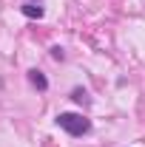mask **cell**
Returning <instances> with one entry per match:
<instances>
[{"label":"cell","mask_w":145,"mask_h":147,"mask_svg":"<svg viewBox=\"0 0 145 147\" xmlns=\"http://www.w3.org/2000/svg\"><path fill=\"white\" fill-rule=\"evenodd\" d=\"M57 125L66 130V133H71V136H85L91 130V122L83 113H60L57 116Z\"/></svg>","instance_id":"obj_1"},{"label":"cell","mask_w":145,"mask_h":147,"mask_svg":"<svg viewBox=\"0 0 145 147\" xmlns=\"http://www.w3.org/2000/svg\"><path fill=\"white\" fill-rule=\"evenodd\" d=\"M20 11H23L29 20H40L43 14H46V9L40 6V0H26V3L20 6Z\"/></svg>","instance_id":"obj_2"},{"label":"cell","mask_w":145,"mask_h":147,"mask_svg":"<svg viewBox=\"0 0 145 147\" xmlns=\"http://www.w3.org/2000/svg\"><path fill=\"white\" fill-rule=\"evenodd\" d=\"M29 82H31V88H37V91H49V79H46V74L40 71V68H31L29 71Z\"/></svg>","instance_id":"obj_3"},{"label":"cell","mask_w":145,"mask_h":147,"mask_svg":"<svg viewBox=\"0 0 145 147\" xmlns=\"http://www.w3.org/2000/svg\"><path fill=\"white\" fill-rule=\"evenodd\" d=\"M71 99H74V102H80V105H88V93L83 91V88H74V91H71Z\"/></svg>","instance_id":"obj_4"},{"label":"cell","mask_w":145,"mask_h":147,"mask_svg":"<svg viewBox=\"0 0 145 147\" xmlns=\"http://www.w3.org/2000/svg\"><path fill=\"white\" fill-rule=\"evenodd\" d=\"M51 57H54V59H63L66 54H63V48H60V45H54V48H51Z\"/></svg>","instance_id":"obj_5"}]
</instances>
